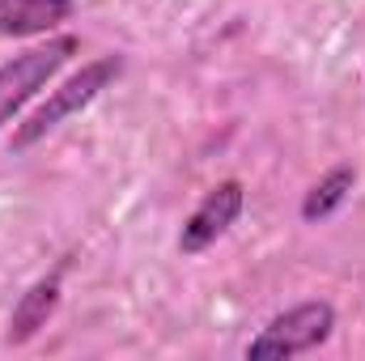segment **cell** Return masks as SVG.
<instances>
[{
  "instance_id": "6da1fadb",
  "label": "cell",
  "mask_w": 365,
  "mask_h": 361,
  "mask_svg": "<svg viewBox=\"0 0 365 361\" xmlns=\"http://www.w3.org/2000/svg\"><path fill=\"white\" fill-rule=\"evenodd\" d=\"M119 77H123V56H98V60H90V64H81L73 77H64L56 90L47 93V98L13 128L9 149H13V153L34 149V145L47 141L60 123H68L73 115H81L93 98H98L102 90H110Z\"/></svg>"
},
{
  "instance_id": "7a4b0ae2",
  "label": "cell",
  "mask_w": 365,
  "mask_h": 361,
  "mask_svg": "<svg viewBox=\"0 0 365 361\" xmlns=\"http://www.w3.org/2000/svg\"><path fill=\"white\" fill-rule=\"evenodd\" d=\"M81 51L77 34H47V43L26 47L21 56L0 64V132L26 111V102L38 90H47L56 81V73Z\"/></svg>"
},
{
  "instance_id": "3957f363",
  "label": "cell",
  "mask_w": 365,
  "mask_h": 361,
  "mask_svg": "<svg viewBox=\"0 0 365 361\" xmlns=\"http://www.w3.org/2000/svg\"><path fill=\"white\" fill-rule=\"evenodd\" d=\"M336 332V306L331 302H297L289 310H280L259 327V336L247 345L251 361H289L302 353H314L331 340Z\"/></svg>"
},
{
  "instance_id": "277c9868",
  "label": "cell",
  "mask_w": 365,
  "mask_h": 361,
  "mask_svg": "<svg viewBox=\"0 0 365 361\" xmlns=\"http://www.w3.org/2000/svg\"><path fill=\"white\" fill-rule=\"evenodd\" d=\"M242 208H247V187H242V179H221L217 187H208L204 200L182 221L179 251L182 255H204L208 247H217L230 234V225L242 217Z\"/></svg>"
},
{
  "instance_id": "5b68a950",
  "label": "cell",
  "mask_w": 365,
  "mask_h": 361,
  "mask_svg": "<svg viewBox=\"0 0 365 361\" xmlns=\"http://www.w3.org/2000/svg\"><path fill=\"white\" fill-rule=\"evenodd\" d=\"M64 268H68V264H60L56 272L38 276V280H34V285L13 302L4 345H30V340L51 323V315L60 310V298H64Z\"/></svg>"
},
{
  "instance_id": "8992f818",
  "label": "cell",
  "mask_w": 365,
  "mask_h": 361,
  "mask_svg": "<svg viewBox=\"0 0 365 361\" xmlns=\"http://www.w3.org/2000/svg\"><path fill=\"white\" fill-rule=\"evenodd\" d=\"M77 0H0V39H34L56 34L73 21Z\"/></svg>"
},
{
  "instance_id": "52a82bcc",
  "label": "cell",
  "mask_w": 365,
  "mask_h": 361,
  "mask_svg": "<svg viewBox=\"0 0 365 361\" xmlns=\"http://www.w3.org/2000/svg\"><path fill=\"white\" fill-rule=\"evenodd\" d=\"M353 187H357V166H349V162L331 166L327 175H319V179L310 183V191L302 195V221H310V225L327 221L336 208H344V200L353 195Z\"/></svg>"
}]
</instances>
